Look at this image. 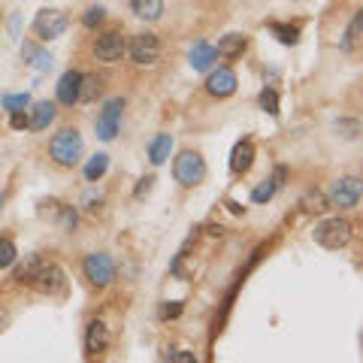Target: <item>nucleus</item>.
Instances as JSON below:
<instances>
[{
	"label": "nucleus",
	"instance_id": "1",
	"mask_svg": "<svg viewBox=\"0 0 363 363\" xmlns=\"http://www.w3.org/2000/svg\"><path fill=\"white\" fill-rule=\"evenodd\" d=\"M49 151H52V158L61 163V167H76L79 158H82V136L76 131H61V133H54V140L49 145Z\"/></svg>",
	"mask_w": 363,
	"mask_h": 363
},
{
	"label": "nucleus",
	"instance_id": "2",
	"mask_svg": "<svg viewBox=\"0 0 363 363\" xmlns=\"http://www.w3.org/2000/svg\"><path fill=\"white\" fill-rule=\"evenodd\" d=\"M315 242L324 245V249H342V245H348L351 239V224L345 221V218H327L312 230Z\"/></svg>",
	"mask_w": 363,
	"mask_h": 363
},
{
	"label": "nucleus",
	"instance_id": "3",
	"mask_svg": "<svg viewBox=\"0 0 363 363\" xmlns=\"http://www.w3.org/2000/svg\"><path fill=\"white\" fill-rule=\"evenodd\" d=\"M172 172H176V182H182L185 188H194L206 176V163L197 151H182L176 163H172Z\"/></svg>",
	"mask_w": 363,
	"mask_h": 363
},
{
	"label": "nucleus",
	"instance_id": "4",
	"mask_svg": "<svg viewBox=\"0 0 363 363\" xmlns=\"http://www.w3.org/2000/svg\"><path fill=\"white\" fill-rule=\"evenodd\" d=\"M82 269H85V279L91 281V285H97V288H106L109 281L115 279V263L109 254L103 251H94V254H88L85 263H82Z\"/></svg>",
	"mask_w": 363,
	"mask_h": 363
},
{
	"label": "nucleus",
	"instance_id": "5",
	"mask_svg": "<svg viewBox=\"0 0 363 363\" xmlns=\"http://www.w3.org/2000/svg\"><path fill=\"white\" fill-rule=\"evenodd\" d=\"M360 179H354V176H345L339 182H333V188H330V194H327V206H342V209H351V206H357V200H360Z\"/></svg>",
	"mask_w": 363,
	"mask_h": 363
},
{
	"label": "nucleus",
	"instance_id": "6",
	"mask_svg": "<svg viewBox=\"0 0 363 363\" xmlns=\"http://www.w3.org/2000/svg\"><path fill=\"white\" fill-rule=\"evenodd\" d=\"M34 31L40 40H58V36L67 31V15H64L61 9H43V13L34 18Z\"/></svg>",
	"mask_w": 363,
	"mask_h": 363
},
{
	"label": "nucleus",
	"instance_id": "7",
	"mask_svg": "<svg viewBox=\"0 0 363 363\" xmlns=\"http://www.w3.org/2000/svg\"><path fill=\"white\" fill-rule=\"evenodd\" d=\"M31 285L40 290V294H45V297H61L64 290H67V279H64L61 267H54V263H49V267H45V263H43Z\"/></svg>",
	"mask_w": 363,
	"mask_h": 363
},
{
	"label": "nucleus",
	"instance_id": "8",
	"mask_svg": "<svg viewBox=\"0 0 363 363\" xmlns=\"http://www.w3.org/2000/svg\"><path fill=\"white\" fill-rule=\"evenodd\" d=\"M127 52H131L136 64H154L161 58V40L154 34H136L131 45H127Z\"/></svg>",
	"mask_w": 363,
	"mask_h": 363
},
{
	"label": "nucleus",
	"instance_id": "9",
	"mask_svg": "<svg viewBox=\"0 0 363 363\" xmlns=\"http://www.w3.org/2000/svg\"><path fill=\"white\" fill-rule=\"evenodd\" d=\"M94 54H97V61H103V64L121 61V54H124V40H121V34L109 31V34H103V36H97Z\"/></svg>",
	"mask_w": 363,
	"mask_h": 363
},
{
	"label": "nucleus",
	"instance_id": "10",
	"mask_svg": "<svg viewBox=\"0 0 363 363\" xmlns=\"http://www.w3.org/2000/svg\"><path fill=\"white\" fill-rule=\"evenodd\" d=\"M121 109H124V100H109L103 106V112L97 118V136L100 140H112L118 133V118H121Z\"/></svg>",
	"mask_w": 363,
	"mask_h": 363
},
{
	"label": "nucleus",
	"instance_id": "11",
	"mask_svg": "<svg viewBox=\"0 0 363 363\" xmlns=\"http://www.w3.org/2000/svg\"><path fill=\"white\" fill-rule=\"evenodd\" d=\"M206 91L212 97H230L236 91V73L227 70V67H218L212 76L206 79Z\"/></svg>",
	"mask_w": 363,
	"mask_h": 363
},
{
	"label": "nucleus",
	"instance_id": "12",
	"mask_svg": "<svg viewBox=\"0 0 363 363\" xmlns=\"http://www.w3.org/2000/svg\"><path fill=\"white\" fill-rule=\"evenodd\" d=\"M79 82H82V73L79 70H67L58 82V100L64 106H73L79 103Z\"/></svg>",
	"mask_w": 363,
	"mask_h": 363
},
{
	"label": "nucleus",
	"instance_id": "13",
	"mask_svg": "<svg viewBox=\"0 0 363 363\" xmlns=\"http://www.w3.org/2000/svg\"><path fill=\"white\" fill-rule=\"evenodd\" d=\"M109 345V330L103 321H91L85 330V351L88 354H100Z\"/></svg>",
	"mask_w": 363,
	"mask_h": 363
},
{
	"label": "nucleus",
	"instance_id": "14",
	"mask_svg": "<svg viewBox=\"0 0 363 363\" xmlns=\"http://www.w3.org/2000/svg\"><path fill=\"white\" fill-rule=\"evenodd\" d=\"M251 163H254V145L249 140L236 142L233 145V154H230V170L239 176V172H249L251 170Z\"/></svg>",
	"mask_w": 363,
	"mask_h": 363
},
{
	"label": "nucleus",
	"instance_id": "15",
	"mask_svg": "<svg viewBox=\"0 0 363 363\" xmlns=\"http://www.w3.org/2000/svg\"><path fill=\"white\" fill-rule=\"evenodd\" d=\"M49 206H52V209H45V206L40 203V212H43V215H49V218H54V221H58V224L64 227V230H73V227H76L79 218H76V209H73V206L54 203V200H49Z\"/></svg>",
	"mask_w": 363,
	"mask_h": 363
},
{
	"label": "nucleus",
	"instance_id": "16",
	"mask_svg": "<svg viewBox=\"0 0 363 363\" xmlns=\"http://www.w3.org/2000/svg\"><path fill=\"white\" fill-rule=\"evenodd\" d=\"M170 151H172V136L170 133H161V136H154V140L149 142V161L154 163V167L167 163Z\"/></svg>",
	"mask_w": 363,
	"mask_h": 363
},
{
	"label": "nucleus",
	"instance_id": "17",
	"mask_svg": "<svg viewBox=\"0 0 363 363\" xmlns=\"http://www.w3.org/2000/svg\"><path fill=\"white\" fill-rule=\"evenodd\" d=\"M52 121H54V106L49 103V100H43V103L34 106L31 118H27V127H31V131H45Z\"/></svg>",
	"mask_w": 363,
	"mask_h": 363
},
{
	"label": "nucleus",
	"instance_id": "18",
	"mask_svg": "<svg viewBox=\"0 0 363 363\" xmlns=\"http://www.w3.org/2000/svg\"><path fill=\"white\" fill-rule=\"evenodd\" d=\"M188 58H191V67L194 70H209L212 67V61L218 58V52H215V45H209V43H197Z\"/></svg>",
	"mask_w": 363,
	"mask_h": 363
},
{
	"label": "nucleus",
	"instance_id": "19",
	"mask_svg": "<svg viewBox=\"0 0 363 363\" xmlns=\"http://www.w3.org/2000/svg\"><path fill=\"white\" fill-rule=\"evenodd\" d=\"M242 49H245V36L242 34H227V36H221V43H218L215 52L221 54V58H239Z\"/></svg>",
	"mask_w": 363,
	"mask_h": 363
},
{
	"label": "nucleus",
	"instance_id": "20",
	"mask_svg": "<svg viewBox=\"0 0 363 363\" xmlns=\"http://www.w3.org/2000/svg\"><path fill=\"white\" fill-rule=\"evenodd\" d=\"M133 13L145 18V22H158L161 13H163V0H131Z\"/></svg>",
	"mask_w": 363,
	"mask_h": 363
},
{
	"label": "nucleus",
	"instance_id": "21",
	"mask_svg": "<svg viewBox=\"0 0 363 363\" xmlns=\"http://www.w3.org/2000/svg\"><path fill=\"white\" fill-rule=\"evenodd\" d=\"M40 267H43V260L36 258V254H31V258H27L22 267H18V272H15V279L18 281H27V285H31V281L36 279V272H40Z\"/></svg>",
	"mask_w": 363,
	"mask_h": 363
},
{
	"label": "nucleus",
	"instance_id": "22",
	"mask_svg": "<svg viewBox=\"0 0 363 363\" xmlns=\"http://www.w3.org/2000/svg\"><path fill=\"white\" fill-rule=\"evenodd\" d=\"M100 91H103V82H100L97 76H82V82H79V100H94Z\"/></svg>",
	"mask_w": 363,
	"mask_h": 363
},
{
	"label": "nucleus",
	"instance_id": "23",
	"mask_svg": "<svg viewBox=\"0 0 363 363\" xmlns=\"http://www.w3.org/2000/svg\"><path fill=\"white\" fill-rule=\"evenodd\" d=\"M360 27H363V13H357V15L351 18L348 34H345V43H342V49H345V52H354V45L360 43Z\"/></svg>",
	"mask_w": 363,
	"mask_h": 363
},
{
	"label": "nucleus",
	"instance_id": "24",
	"mask_svg": "<svg viewBox=\"0 0 363 363\" xmlns=\"http://www.w3.org/2000/svg\"><path fill=\"white\" fill-rule=\"evenodd\" d=\"M106 167H109V154H94V158L88 161V167H85V179L88 182H97L106 172Z\"/></svg>",
	"mask_w": 363,
	"mask_h": 363
},
{
	"label": "nucleus",
	"instance_id": "25",
	"mask_svg": "<svg viewBox=\"0 0 363 363\" xmlns=\"http://www.w3.org/2000/svg\"><path fill=\"white\" fill-rule=\"evenodd\" d=\"M269 31H272V34H276V36H279V40H281V43H285V45H294V43L299 40V31H297V27H294V24H279V22H276V24H272V27H269Z\"/></svg>",
	"mask_w": 363,
	"mask_h": 363
},
{
	"label": "nucleus",
	"instance_id": "26",
	"mask_svg": "<svg viewBox=\"0 0 363 363\" xmlns=\"http://www.w3.org/2000/svg\"><path fill=\"white\" fill-rule=\"evenodd\" d=\"M303 209H306V212H324L327 197L321 194V191H309V194L303 197Z\"/></svg>",
	"mask_w": 363,
	"mask_h": 363
},
{
	"label": "nucleus",
	"instance_id": "27",
	"mask_svg": "<svg viewBox=\"0 0 363 363\" xmlns=\"http://www.w3.org/2000/svg\"><path fill=\"white\" fill-rule=\"evenodd\" d=\"M27 106H31V94H6L3 97V109H9V112H24Z\"/></svg>",
	"mask_w": 363,
	"mask_h": 363
},
{
	"label": "nucleus",
	"instance_id": "28",
	"mask_svg": "<svg viewBox=\"0 0 363 363\" xmlns=\"http://www.w3.org/2000/svg\"><path fill=\"white\" fill-rule=\"evenodd\" d=\"M258 100H260V109H263V112L279 115V94H276V91H272V88H263Z\"/></svg>",
	"mask_w": 363,
	"mask_h": 363
},
{
	"label": "nucleus",
	"instance_id": "29",
	"mask_svg": "<svg viewBox=\"0 0 363 363\" xmlns=\"http://www.w3.org/2000/svg\"><path fill=\"white\" fill-rule=\"evenodd\" d=\"M15 242L13 239H0V269H6V267H13L15 263Z\"/></svg>",
	"mask_w": 363,
	"mask_h": 363
},
{
	"label": "nucleus",
	"instance_id": "30",
	"mask_svg": "<svg viewBox=\"0 0 363 363\" xmlns=\"http://www.w3.org/2000/svg\"><path fill=\"white\" fill-rule=\"evenodd\" d=\"M333 131L339 133V136H345V140H354V136H357V131H360V124L354 121V118H342V121L333 124Z\"/></svg>",
	"mask_w": 363,
	"mask_h": 363
},
{
	"label": "nucleus",
	"instance_id": "31",
	"mask_svg": "<svg viewBox=\"0 0 363 363\" xmlns=\"http://www.w3.org/2000/svg\"><path fill=\"white\" fill-rule=\"evenodd\" d=\"M272 194H276V182H263V185H258L251 191V200L254 203H267V200H272Z\"/></svg>",
	"mask_w": 363,
	"mask_h": 363
},
{
	"label": "nucleus",
	"instance_id": "32",
	"mask_svg": "<svg viewBox=\"0 0 363 363\" xmlns=\"http://www.w3.org/2000/svg\"><path fill=\"white\" fill-rule=\"evenodd\" d=\"M82 22H85V27H97L100 22H103V9H100V6H91Z\"/></svg>",
	"mask_w": 363,
	"mask_h": 363
},
{
	"label": "nucleus",
	"instance_id": "33",
	"mask_svg": "<svg viewBox=\"0 0 363 363\" xmlns=\"http://www.w3.org/2000/svg\"><path fill=\"white\" fill-rule=\"evenodd\" d=\"M167 360H176V363H194L197 357L191 351H167Z\"/></svg>",
	"mask_w": 363,
	"mask_h": 363
},
{
	"label": "nucleus",
	"instance_id": "34",
	"mask_svg": "<svg viewBox=\"0 0 363 363\" xmlns=\"http://www.w3.org/2000/svg\"><path fill=\"white\" fill-rule=\"evenodd\" d=\"M9 127H13V131H24V127H27V115L24 112H13V118H9Z\"/></svg>",
	"mask_w": 363,
	"mask_h": 363
},
{
	"label": "nucleus",
	"instance_id": "35",
	"mask_svg": "<svg viewBox=\"0 0 363 363\" xmlns=\"http://www.w3.org/2000/svg\"><path fill=\"white\" fill-rule=\"evenodd\" d=\"M182 315V303H167L161 309V318H179Z\"/></svg>",
	"mask_w": 363,
	"mask_h": 363
},
{
	"label": "nucleus",
	"instance_id": "36",
	"mask_svg": "<svg viewBox=\"0 0 363 363\" xmlns=\"http://www.w3.org/2000/svg\"><path fill=\"white\" fill-rule=\"evenodd\" d=\"M100 203H103V197H100V194H97V197H94V194L85 197V209H91V212H94V209H100Z\"/></svg>",
	"mask_w": 363,
	"mask_h": 363
},
{
	"label": "nucleus",
	"instance_id": "37",
	"mask_svg": "<svg viewBox=\"0 0 363 363\" xmlns=\"http://www.w3.org/2000/svg\"><path fill=\"white\" fill-rule=\"evenodd\" d=\"M151 182H154L151 176H145V179L140 182V188H136V197H145V194H149V188H151Z\"/></svg>",
	"mask_w": 363,
	"mask_h": 363
},
{
	"label": "nucleus",
	"instance_id": "38",
	"mask_svg": "<svg viewBox=\"0 0 363 363\" xmlns=\"http://www.w3.org/2000/svg\"><path fill=\"white\" fill-rule=\"evenodd\" d=\"M285 176H288L285 167H279V170H276V176H272V182H276V188H281V182H285Z\"/></svg>",
	"mask_w": 363,
	"mask_h": 363
},
{
	"label": "nucleus",
	"instance_id": "39",
	"mask_svg": "<svg viewBox=\"0 0 363 363\" xmlns=\"http://www.w3.org/2000/svg\"><path fill=\"white\" fill-rule=\"evenodd\" d=\"M3 321H6V315H3V312H0V324H3Z\"/></svg>",
	"mask_w": 363,
	"mask_h": 363
},
{
	"label": "nucleus",
	"instance_id": "40",
	"mask_svg": "<svg viewBox=\"0 0 363 363\" xmlns=\"http://www.w3.org/2000/svg\"><path fill=\"white\" fill-rule=\"evenodd\" d=\"M0 206H3V194H0Z\"/></svg>",
	"mask_w": 363,
	"mask_h": 363
}]
</instances>
